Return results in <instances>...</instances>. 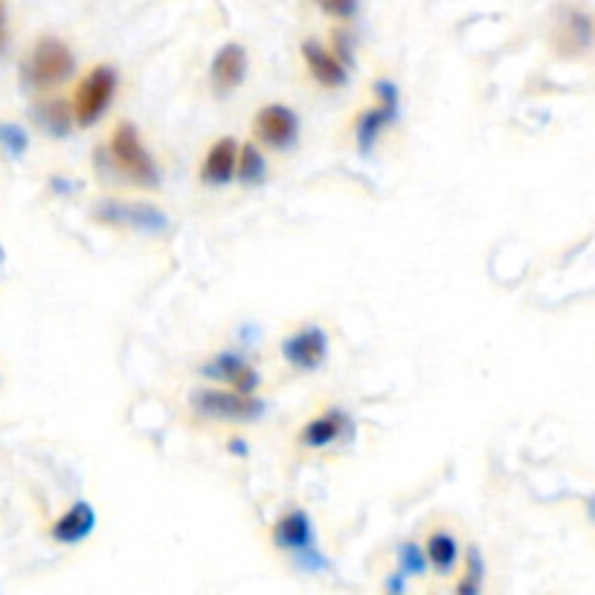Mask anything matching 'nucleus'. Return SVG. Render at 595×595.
<instances>
[{
	"instance_id": "nucleus-9",
	"label": "nucleus",
	"mask_w": 595,
	"mask_h": 595,
	"mask_svg": "<svg viewBox=\"0 0 595 595\" xmlns=\"http://www.w3.org/2000/svg\"><path fill=\"white\" fill-rule=\"evenodd\" d=\"M282 357L299 372H317L328 357V331L323 326H302L282 340Z\"/></svg>"
},
{
	"instance_id": "nucleus-26",
	"label": "nucleus",
	"mask_w": 595,
	"mask_h": 595,
	"mask_svg": "<svg viewBox=\"0 0 595 595\" xmlns=\"http://www.w3.org/2000/svg\"><path fill=\"white\" fill-rule=\"evenodd\" d=\"M227 450H230L233 456H238V459H244V456L250 453V445H247L244 439H230V442H227Z\"/></svg>"
},
{
	"instance_id": "nucleus-20",
	"label": "nucleus",
	"mask_w": 595,
	"mask_h": 595,
	"mask_svg": "<svg viewBox=\"0 0 595 595\" xmlns=\"http://www.w3.org/2000/svg\"><path fill=\"white\" fill-rule=\"evenodd\" d=\"M482 584H485V558L479 552V546H468L465 552V575L459 578L456 584V593L459 595H479L482 593Z\"/></svg>"
},
{
	"instance_id": "nucleus-22",
	"label": "nucleus",
	"mask_w": 595,
	"mask_h": 595,
	"mask_svg": "<svg viewBox=\"0 0 595 595\" xmlns=\"http://www.w3.org/2000/svg\"><path fill=\"white\" fill-rule=\"evenodd\" d=\"M0 149L6 151L12 160H18L30 149V134L15 122H0Z\"/></svg>"
},
{
	"instance_id": "nucleus-12",
	"label": "nucleus",
	"mask_w": 595,
	"mask_h": 595,
	"mask_svg": "<svg viewBox=\"0 0 595 595\" xmlns=\"http://www.w3.org/2000/svg\"><path fill=\"white\" fill-rule=\"evenodd\" d=\"M355 433V421L346 410L340 407H328L323 416L311 418L302 430H299V445L308 450H326V447L337 445L343 436Z\"/></svg>"
},
{
	"instance_id": "nucleus-10",
	"label": "nucleus",
	"mask_w": 595,
	"mask_h": 595,
	"mask_svg": "<svg viewBox=\"0 0 595 595\" xmlns=\"http://www.w3.org/2000/svg\"><path fill=\"white\" fill-rule=\"evenodd\" d=\"M201 375L207 381H218V384H230L238 392L256 395V389L262 387V375L238 355V352H221V355L209 357L201 366Z\"/></svg>"
},
{
	"instance_id": "nucleus-28",
	"label": "nucleus",
	"mask_w": 595,
	"mask_h": 595,
	"mask_svg": "<svg viewBox=\"0 0 595 595\" xmlns=\"http://www.w3.org/2000/svg\"><path fill=\"white\" fill-rule=\"evenodd\" d=\"M587 508H590V517H593V520H595V497H593V500H590V506H587Z\"/></svg>"
},
{
	"instance_id": "nucleus-13",
	"label": "nucleus",
	"mask_w": 595,
	"mask_h": 595,
	"mask_svg": "<svg viewBox=\"0 0 595 595\" xmlns=\"http://www.w3.org/2000/svg\"><path fill=\"white\" fill-rule=\"evenodd\" d=\"M247 50L241 44H224L218 47V53L212 56V64H209V82L215 85L218 93H230L236 90L244 79H247Z\"/></svg>"
},
{
	"instance_id": "nucleus-3",
	"label": "nucleus",
	"mask_w": 595,
	"mask_h": 595,
	"mask_svg": "<svg viewBox=\"0 0 595 595\" xmlns=\"http://www.w3.org/2000/svg\"><path fill=\"white\" fill-rule=\"evenodd\" d=\"M93 221L102 227H122L146 236H166L172 230V218L149 201H125V198H102L90 209Z\"/></svg>"
},
{
	"instance_id": "nucleus-17",
	"label": "nucleus",
	"mask_w": 595,
	"mask_h": 595,
	"mask_svg": "<svg viewBox=\"0 0 595 595\" xmlns=\"http://www.w3.org/2000/svg\"><path fill=\"white\" fill-rule=\"evenodd\" d=\"M32 122L47 131L50 137H67L73 122H76V114H73V105H67L64 99H50V102H38L32 108Z\"/></svg>"
},
{
	"instance_id": "nucleus-5",
	"label": "nucleus",
	"mask_w": 595,
	"mask_h": 595,
	"mask_svg": "<svg viewBox=\"0 0 595 595\" xmlns=\"http://www.w3.org/2000/svg\"><path fill=\"white\" fill-rule=\"evenodd\" d=\"M24 73H27V82L35 88H56L76 73V56L64 41L47 35L32 47Z\"/></svg>"
},
{
	"instance_id": "nucleus-23",
	"label": "nucleus",
	"mask_w": 595,
	"mask_h": 595,
	"mask_svg": "<svg viewBox=\"0 0 595 595\" xmlns=\"http://www.w3.org/2000/svg\"><path fill=\"white\" fill-rule=\"evenodd\" d=\"M326 15L331 18H340V21H352L360 9V0H314Z\"/></svg>"
},
{
	"instance_id": "nucleus-19",
	"label": "nucleus",
	"mask_w": 595,
	"mask_h": 595,
	"mask_svg": "<svg viewBox=\"0 0 595 595\" xmlns=\"http://www.w3.org/2000/svg\"><path fill=\"white\" fill-rule=\"evenodd\" d=\"M236 178L247 189H256V186H265L268 183V157L262 154V149L256 143L238 146Z\"/></svg>"
},
{
	"instance_id": "nucleus-25",
	"label": "nucleus",
	"mask_w": 595,
	"mask_h": 595,
	"mask_svg": "<svg viewBox=\"0 0 595 595\" xmlns=\"http://www.w3.org/2000/svg\"><path fill=\"white\" fill-rule=\"evenodd\" d=\"M387 590L392 595H404V593H407V575H401V572L395 569V572H392V575H389V578H387Z\"/></svg>"
},
{
	"instance_id": "nucleus-18",
	"label": "nucleus",
	"mask_w": 595,
	"mask_h": 595,
	"mask_svg": "<svg viewBox=\"0 0 595 595\" xmlns=\"http://www.w3.org/2000/svg\"><path fill=\"white\" fill-rule=\"evenodd\" d=\"M424 552H427L430 569H436L439 575H453V569L459 566V558H462L459 540L450 535V532H445V529L430 532Z\"/></svg>"
},
{
	"instance_id": "nucleus-24",
	"label": "nucleus",
	"mask_w": 595,
	"mask_h": 595,
	"mask_svg": "<svg viewBox=\"0 0 595 595\" xmlns=\"http://www.w3.org/2000/svg\"><path fill=\"white\" fill-rule=\"evenodd\" d=\"M334 56L343 61L346 67H352V64H355V41H352V35H349V32L334 30Z\"/></svg>"
},
{
	"instance_id": "nucleus-27",
	"label": "nucleus",
	"mask_w": 595,
	"mask_h": 595,
	"mask_svg": "<svg viewBox=\"0 0 595 595\" xmlns=\"http://www.w3.org/2000/svg\"><path fill=\"white\" fill-rule=\"evenodd\" d=\"M6 50V9H3V0H0V53Z\"/></svg>"
},
{
	"instance_id": "nucleus-8",
	"label": "nucleus",
	"mask_w": 595,
	"mask_h": 595,
	"mask_svg": "<svg viewBox=\"0 0 595 595\" xmlns=\"http://www.w3.org/2000/svg\"><path fill=\"white\" fill-rule=\"evenodd\" d=\"M253 134L262 146L273 151H288L299 140V117L282 102L265 105L253 119Z\"/></svg>"
},
{
	"instance_id": "nucleus-14",
	"label": "nucleus",
	"mask_w": 595,
	"mask_h": 595,
	"mask_svg": "<svg viewBox=\"0 0 595 595\" xmlns=\"http://www.w3.org/2000/svg\"><path fill=\"white\" fill-rule=\"evenodd\" d=\"M96 532V508L88 500H76L73 506L61 514L59 520L50 526V537L61 546H79Z\"/></svg>"
},
{
	"instance_id": "nucleus-15",
	"label": "nucleus",
	"mask_w": 595,
	"mask_h": 595,
	"mask_svg": "<svg viewBox=\"0 0 595 595\" xmlns=\"http://www.w3.org/2000/svg\"><path fill=\"white\" fill-rule=\"evenodd\" d=\"M302 61H305L311 79L320 82L323 88H346V82H349L346 64L337 59L334 53H328L320 41H305L302 44Z\"/></svg>"
},
{
	"instance_id": "nucleus-2",
	"label": "nucleus",
	"mask_w": 595,
	"mask_h": 595,
	"mask_svg": "<svg viewBox=\"0 0 595 595\" xmlns=\"http://www.w3.org/2000/svg\"><path fill=\"white\" fill-rule=\"evenodd\" d=\"M108 157L114 160V169L128 183H137L146 189H154L160 183L157 163H154L151 151L146 149V143L140 140V131L128 119H119L114 125L111 140H108Z\"/></svg>"
},
{
	"instance_id": "nucleus-1",
	"label": "nucleus",
	"mask_w": 595,
	"mask_h": 595,
	"mask_svg": "<svg viewBox=\"0 0 595 595\" xmlns=\"http://www.w3.org/2000/svg\"><path fill=\"white\" fill-rule=\"evenodd\" d=\"M273 546L288 552L302 572H328L331 561L323 555L320 549V540H317V529H314V520L305 508H288L285 514L276 517L273 523Z\"/></svg>"
},
{
	"instance_id": "nucleus-6",
	"label": "nucleus",
	"mask_w": 595,
	"mask_h": 595,
	"mask_svg": "<svg viewBox=\"0 0 595 595\" xmlns=\"http://www.w3.org/2000/svg\"><path fill=\"white\" fill-rule=\"evenodd\" d=\"M114 93H117V70L111 64H96L82 79V85L76 90V99H73L76 125H82V128L96 125L99 119L105 117L108 105L114 102Z\"/></svg>"
},
{
	"instance_id": "nucleus-4",
	"label": "nucleus",
	"mask_w": 595,
	"mask_h": 595,
	"mask_svg": "<svg viewBox=\"0 0 595 595\" xmlns=\"http://www.w3.org/2000/svg\"><path fill=\"white\" fill-rule=\"evenodd\" d=\"M189 407L201 418L233 421V424H253L268 413V404L262 398L238 392V389H195L189 395Z\"/></svg>"
},
{
	"instance_id": "nucleus-11",
	"label": "nucleus",
	"mask_w": 595,
	"mask_h": 595,
	"mask_svg": "<svg viewBox=\"0 0 595 595\" xmlns=\"http://www.w3.org/2000/svg\"><path fill=\"white\" fill-rule=\"evenodd\" d=\"M593 44V21L587 12L581 9H564V15L558 18V27L552 32V50L561 59H575L581 53H587Z\"/></svg>"
},
{
	"instance_id": "nucleus-21",
	"label": "nucleus",
	"mask_w": 595,
	"mask_h": 595,
	"mask_svg": "<svg viewBox=\"0 0 595 595\" xmlns=\"http://www.w3.org/2000/svg\"><path fill=\"white\" fill-rule=\"evenodd\" d=\"M395 555H398V572H401V575H407V578H413V575H416V578L427 575L430 561H427L424 546H418L416 540H401L398 549H395Z\"/></svg>"
},
{
	"instance_id": "nucleus-16",
	"label": "nucleus",
	"mask_w": 595,
	"mask_h": 595,
	"mask_svg": "<svg viewBox=\"0 0 595 595\" xmlns=\"http://www.w3.org/2000/svg\"><path fill=\"white\" fill-rule=\"evenodd\" d=\"M238 163V143L236 137H221L209 146L204 166H201V180L207 186H227L236 178Z\"/></svg>"
},
{
	"instance_id": "nucleus-7",
	"label": "nucleus",
	"mask_w": 595,
	"mask_h": 595,
	"mask_svg": "<svg viewBox=\"0 0 595 595\" xmlns=\"http://www.w3.org/2000/svg\"><path fill=\"white\" fill-rule=\"evenodd\" d=\"M375 96H378V105L369 108V111H363V114L357 117V151H360L363 157L375 151L381 134H384L389 125L398 119V114H401V93H398V85H395V82L378 79V82H375Z\"/></svg>"
}]
</instances>
